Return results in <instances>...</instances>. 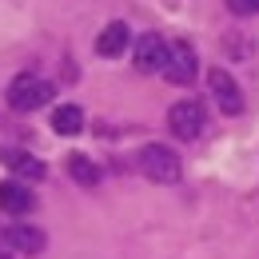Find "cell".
Segmentation results:
<instances>
[{
  "label": "cell",
  "mask_w": 259,
  "mask_h": 259,
  "mask_svg": "<svg viewBox=\"0 0 259 259\" xmlns=\"http://www.w3.org/2000/svg\"><path fill=\"white\" fill-rule=\"evenodd\" d=\"M199 76V56L188 40H171L167 44V64H163V80L171 84H192Z\"/></svg>",
  "instance_id": "3"
},
{
  "label": "cell",
  "mask_w": 259,
  "mask_h": 259,
  "mask_svg": "<svg viewBox=\"0 0 259 259\" xmlns=\"http://www.w3.org/2000/svg\"><path fill=\"white\" fill-rule=\"evenodd\" d=\"M0 160L8 163L16 176H24V180H44V171H48L36 156H28V152H12V148H4V152H0Z\"/></svg>",
  "instance_id": "10"
},
{
  "label": "cell",
  "mask_w": 259,
  "mask_h": 259,
  "mask_svg": "<svg viewBox=\"0 0 259 259\" xmlns=\"http://www.w3.org/2000/svg\"><path fill=\"white\" fill-rule=\"evenodd\" d=\"M128 44H132V32H128V24H124V20H112V24L96 36V52H100V56H108V60H112V56H120Z\"/></svg>",
  "instance_id": "9"
},
{
  "label": "cell",
  "mask_w": 259,
  "mask_h": 259,
  "mask_svg": "<svg viewBox=\"0 0 259 259\" xmlns=\"http://www.w3.org/2000/svg\"><path fill=\"white\" fill-rule=\"evenodd\" d=\"M4 243L16 247L20 255H40V251H44V231H40V227H28V224H12L4 231Z\"/></svg>",
  "instance_id": "8"
},
{
  "label": "cell",
  "mask_w": 259,
  "mask_h": 259,
  "mask_svg": "<svg viewBox=\"0 0 259 259\" xmlns=\"http://www.w3.org/2000/svg\"><path fill=\"white\" fill-rule=\"evenodd\" d=\"M227 8H231L235 16H255V12H259V0H227Z\"/></svg>",
  "instance_id": "13"
},
{
  "label": "cell",
  "mask_w": 259,
  "mask_h": 259,
  "mask_svg": "<svg viewBox=\"0 0 259 259\" xmlns=\"http://www.w3.org/2000/svg\"><path fill=\"white\" fill-rule=\"evenodd\" d=\"M0 259H4V255H0Z\"/></svg>",
  "instance_id": "15"
},
{
  "label": "cell",
  "mask_w": 259,
  "mask_h": 259,
  "mask_svg": "<svg viewBox=\"0 0 259 259\" xmlns=\"http://www.w3.org/2000/svg\"><path fill=\"white\" fill-rule=\"evenodd\" d=\"M132 60H136L140 72H163V64H167V40L156 36V32H144L140 40H136Z\"/></svg>",
  "instance_id": "6"
},
{
  "label": "cell",
  "mask_w": 259,
  "mask_h": 259,
  "mask_svg": "<svg viewBox=\"0 0 259 259\" xmlns=\"http://www.w3.org/2000/svg\"><path fill=\"white\" fill-rule=\"evenodd\" d=\"M167 128H171L176 140H195V136L203 132V108H199L195 100L171 104V108H167Z\"/></svg>",
  "instance_id": "4"
},
{
  "label": "cell",
  "mask_w": 259,
  "mask_h": 259,
  "mask_svg": "<svg viewBox=\"0 0 259 259\" xmlns=\"http://www.w3.org/2000/svg\"><path fill=\"white\" fill-rule=\"evenodd\" d=\"M207 88H211V96L220 104V112H227V116H239V112H243V92H239V84H235L231 72L211 68V72H207Z\"/></svg>",
  "instance_id": "5"
},
{
  "label": "cell",
  "mask_w": 259,
  "mask_h": 259,
  "mask_svg": "<svg viewBox=\"0 0 259 259\" xmlns=\"http://www.w3.org/2000/svg\"><path fill=\"white\" fill-rule=\"evenodd\" d=\"M68 171H72V180H76V184H84V188L100 184V167L88 160V156H68Z\"/></svg>",
  "instance_id": "12"
},
{
  "label": "cell",
  "mask_w": 259,
  "mask_h": 259,
  "mask_svg": "<svg viewBox=\"0 0 259 259\" xmlns=\"http://www.w3.org/2000/svg\"><path fill=\"white\" fill-rule=\"evenodd\" d=\"M80 128H84V108H80V104H60V108H52V132L76 136Z\"/></svg>",
  "instance_id": "11"
},
{
  "label": "cell",
  "mask_w": 259,
  "mask_h": 259,
  "mask_svg": "<svg viewBox=\"0 0 259 259\" xmlns=\"http://www.w3.org/2000/svg\"><path fill=\"white\" fill-rule=\"evenodd\" d=\"M0 243H4V231H0Z\"/></svg>",
  "instance_id": "14"
},
{
  "label": "cell",
  "mask_w": 259,
  "mask_h": 259,
  "mask_svg": "<svg viewBox=\"0 0 259 259\" xmlns=\"http://www.w3.org/2000/svg\"><path fill=\"white\" fill-rule=\"evenodd\" d=\"M0 207H4L12 220H16V215H28L36 207V195L28 192L20 180H4V184H0Z\"/></svg>",
  "instance_id": "7"
},
{
  "label": "cell",
  "mask_w": 259,
  "mask_h": 259,
  "mask_svg": "<svg viewBox=\"0 0 259 259\" xmlns=\"http://www.w3.org/2000/svg\"><path fill=\"white\" fill-rule=\"evenodd\" d=\"M56 96V84L52 80H44V76H32V72H20L12 84H8V108H16V112H36V108H44L48 100Z\"/></svg>",
  "instance_id": "1"
},
{
  "label": "cell",
  "mask_w": 259,
  "mask_h": 259,
  "mask_svg": "<svg viewBox=\"0 0 259 259\" xmlns=\"http://www.w3.org/2000/svg\"><path fill=\"white\" fill-rule=\"evenodd\" d=\"M140 171L152 180V184H176L180 180V156L163 144H148L140 152Z\"/></svg>",
  "instance_id": "2"
}]
</instances>
